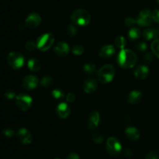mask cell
Segmentation results:
<instances>
[{
	"label": "cell",
	"mask_w": 159,
	"mask_h": 159,
	"mask_svg": "<svg viewBox=\"0 0 159 159\" xmlns=\"http://www.w3.org/2000/svg\"><path fill=\"white\" fill-rule=\"evenodd\" d=\"M153 21L152 12L148 9L142 10L137 18V23L141 26H147L152 24Z\"/></svg>",
	"instance_id": "8"
},
{
	"label": "cell",
	"mask_w": 159,
	"mask_h": 159,
	"mask_svg": "<svg viewBox=\"0 0 159 159\" xmlns=\"http://www.w3.org/2000/svg\"><path fill=\"white\" fill-rule=\"evenodd\" d=\"M135 23H137V20H134V19L132 18V17H127V18H126L125 20L126 26H134Z\"/></svg>",
	"instance_id": "34"
},
{
	"label": "cell",
	"mask_w": 159,
	"mask_h": 159,
	"mask_svg": "<svg viewBox=\"0 0 159 159\" xmlns=\"http://www.w3.org/2000/svg\"><path fill=\"white\" fill-rule=\"evenodd\" d=\"M135 48H136V49L138 50V51H140V52H143V51H146V49H147L148 48V45L145 42L140 41L138 42V43H137V44L135 45Z\"/></svg>",
	"instance_id": "30"
},
{
	"label": "cell",
	"mask_w": 159,
	"mask_h": 159,
	"mask_svg": "<svg viewBox=\"0 0 159 159\" xmlns=\"http://www.w3.org/2000/svg\"><path fill=\"white\" fill-rule=\"evenodd\" d=\"M71 19L73 23H75V24L84 26H87L90 23L91 16L88 11L79 9H76L75 11L73 12V13L71 16Z\"/></svg>",
	"instance_id": "2"
},
{
	"label": "cell",
	"mask_w": 159,
	"mask_h": 159,
	"mask_svg": "<svg viewBox=\"0 0 159 159\" xmlns=\"http://www.w3.org/2000/svg\"><path fill=\"white\" fill-rule=\"evenodd\" d=\"M84 71L88 75H93L96 72V67L93 64H85L83 67Z\"/></svg>",
	"instance_id": "25"
},
{
	"label": "cell",
	"mask_w": 159,
	"mask_h": 159,
	"mask_svg": "<svg viewBox=\"0 0 159 159\" xmlns=\"http://www.w3.org/2000/svg\"><path fill=\"white\" fill-rule=\"evenodd\" d=\"M54 52L58 56H66L69 53V46L65 42H58L54 48Z\"/></svg>",
	"instance_id": "12"
},
{
	"label": "cell",
	"mask_w": 159,
	"mask_h": 159,
	"mask_svg": "<svg viewBox=\"0 0 159 159\" xmlns=\"http://www.w3.org/2000/svg\"><path fill=\"white\" fill-rule=\"evenodd\" d=\"M124 155H125L126 157H127V158H130V157H131V155H132L131 150H130V149H126L125 152H124Z\"/></svg>",
	"instance_id": "41"
},
{
	"label": "cell",
	"mask_w": 159,
	"mask_h": 159,
	"mask_svg": "<svg viewBox=\"0 0 159 159\" xmlns=\"http://www.w3.org/2000/svg\"><path fill=\"white\" fill-rule=\"evenodd\" d=\"M67 34L70 36L71 37H75L77 34V29L75 26V25L73 24H69L68 26L67 27Z\"/></svg>",
	"instance_id": "28"
},
{
	"label": "cell",
	"mask_w": 159,
	"mask_h": 159,
	"mask_svg": "<svg viewBox=\"0 0 159 159\" xmlns=\"http://www.w3.org/2000/svg\"><path fill=\"white\" fill-rule=\"evenodd\" d=\"M33 99L29 95L21 93L16 97V104L23 111H27L32 106Z\"/></svg>",
	"instance_id": "6"
},
{
	"label": "cell",
	"mask_w": 159,
	"mask_h": 159,
	"mask_svg": "<svg viewBox=\"0 0 159 159\" xmlns=\"http://www.w3.org/2000/svg\"><path fill=\"white\" fill-rule=\"evenodd\" d=\"M157 37H159V28L158 29H157Z\"/></svg>",
	"instance_id": "42"
},
{
	"label": "cell",
	"mask_w": 159,
	"mask_h": 159,
	"mask_svg": "<svg viewBox=\"0 0 159 159\" xmlns=\"http://www.w3.org/2000/svg\"><path fill=\"white\" fill-rule=\"evenodd\" d=\"M27 65L30 71H34V72L35 71H38L40 69V68H41V64L39 61V60H37L36 58L30 59L27 63Z\"/></svg>",
	"instance_id": "20"
},
{
	"label": "cell",
	"mask_w": 159,
	"mask_h": 159,
	"mask_svg": "<svg viewBox=\"0 0 159 159\" xmlns=\"http://www.w3.org/2000/svg\"><path fill=\"white\" fill-rule=\"evenodd\" d=\"M126 136L129 138V139L132 140V141H137L140 138V132L137 128L134 127H127L125 130Z\"/></svg>",
	"instance_id": "18"
},
{
	"label": "cell",
	"mask_w": 159,
	"mask_h": 159,
	"mask_svg": "<svg viewBox=\"0 0 159 159\" xmlns=\"http://www.w3.org/2000/svg\"><path fill=\"white\" fill-rule=\"evenodd\" d=\"M141 36V31L138 28H131L128 32V37L129 38L131 39L132 40H135L138 39Z\"/></svg>",
	"instance_id": "22"
},
{
	"label": "cell",
	"mask_w": 159,
	"mask_h": 159,
	"mask_svg": "<svg viewBox=\"0 0 159 159\" xmlns=\"http://www.w3.org/2000/svg\"><path fill=\"white\" fill-rule=\"evenodd\" d=\"M40 22H41L40 16L38 13L34 12L28 16L27 18L25 20V25L26 27L30 28V29H34L40 25Z\"/></svg>",
	"instance_id": "9"
},
{
	"label": "cell",
	"mask_w": 159,
	"mask_h": 159,
	"mask_svg": "<svg viewBox=\"0 0 159 159\" xmlns=\"http://www.w3.org/2000/svg\"><path fill=\"white\" fill-rule=\"evenodd\" d=\"M97 89V82L93 79H88L83 84V89L86 93H93Z\"/></svg>",
	"instance_id": "16"
},
{
	"label": "cell",
	"mask_w": 159,
	"mask_h": 159,
	"mask_svg": "<svg viewBox=\"0 0 159 159\" xmlns=\"http://www.w3.org/2000/svg\"><path fill=\"white\" fill-rule=\"evenodd\" d=\"M36 47H37V43H35L34 41H32V40H29V41L26 42V44H25L26 49L30 51H34V50L35 49Z\"/></svg>",
	"instance_id": "32"
},
{
	"label": "cell",
	"mask_w": 159,
	"mask_h": 159,
	"mask_svg": "<svg viewBox=\"0 0 159 159\" xmlns=\"http://www.w3.org/2000/svg\"><path fill=\"white\" fill-rule=\"evenodd\" d=\"M115 52L116 51H115L114 47L112 45H106L101 48L99 54L102 58H109V57H112L115 54Z\"/></svg>",
	"instance_id": "15"
},
{
	"label": "cell",
	"mask_w": 159,
	"mask_h": 159,
	"mask_svg": "<svg viewBox=\"0 0 159 159\" xmlns=\"http://www.w3.org/2000/svg\"><path fill=\"white\" fill-rule=\"evenodd\" d=\"M84 52V48L83 47L81 46V45H75L72 48V53L75 55H82Z\"/></svg>",
	"instance_id": "29"
},
{
	"label": "cell",
	"mask_w": 159,
	"mask_h": 159,
	"mask_svg": "<svg viewBox=\"0 0 159 159\" xmlns=\"http://www.w3.org/2000/svg\"><path fill=\"white\" fill-rule=\"evenodd\" d=\"M149 69L146 65H139L134 70V75L138 79H144L148 75Z\"/></svg>",
	"instance_id": "17"
},
{
	"label": "cell",
	"mask_w": 159,
	"mask_h": 159,
	"mask_svg": "<svg viewBox=\"0 0 159 159\" xmlns=\"http://www.w3.org/2000/svg\"><path fill=\"white\" fill-rule=\"evenodd\" d=\"M145 159H158V155L157 152H151L148 154Z\"/></svg>",
	"instance_id": "38"
},
{
	"label": "cell",
	"mask_w": 159,
	"mask_h": 159,
	"mask_svg": "<svg viewBox=\"0 0 159 159\" xmlns=\"http://www.w3.org/2000/svg\"><path fill=\"white\" fill-rule=\"evenodd\" d=\"M40 84L44 88H49V87L52 86L53 84H54V80L50 76H45L43 79H41V82H40Z\"/></svg>",
	"instance_id": "23"
},
{
	"label": "cell",
	"mask_w": 159,
	"mask_h": 159,
	"mask_svg": "<svg viewBox=\"0 0 159 159\" xmlns=\"http://www.w3.org/2000/svg\"><path fill=\"white\" fill-rule=\"evenodd\" d=\"M142 98V94L140 91L138 90H134L131 93H130L128 96V102L130 104H137L141 100Z\"/></svg>",
	"instance_id": "19"
},
{
	"label": "cell",
	"mask_w": 159,
	"mask_h": 159,
	"mask_svg": "<svg viewBox=\"0 0 159 159\" xmlns=\"http://www.w3.org/2000/svg\"><path fill=\"white\" fill-rule=\"evenodd\" d=\"M17 138L19 141L23 144H29L32 142V135L30 132L26 128H20L17 131Z\"/></svg>",
	"instance_id": "10"
},
{
	"label": "cell",
	"mask_w": 159,
	"mask_h": 159,
	"mask_svg": "<svg viewBox=\"0 0 159 159\" xmlns=\"http://www.w3.org/2000/svg\"><path fill=\"white\" fill-rule=\"evenodd\" d=\"M152 50L154 54L159 57V40H155L152 43Z\"/></svg>",
	"instance_id": "27"
},
{
	"label": "cell",
	"mask_w": 159,
	"mask_h": 159,
	"mask_svg": "<svg viewBox=\"0 0 159 159\" xmlns=\"http://www.w3.org/2000/svg\"><path fill=\"white\" fill-rule=\"evenodd\" d=\"M56 111H57L59 117L62 118V119H65L70 115V107L65 102H61L57 107Z\"/></svg>",
	"instance_id": "14"
},
{
	"label": "cell",
	"mask_w": 159,
	"mask_h": 159,
	"mask_svg": "<svg viewBox=\"0 0 159 159\" xmlns=\"http://www.w3.org/2000/svg\"><path fill=\"white\" fill-rule=\"evenodd\" d=\"M144 61L146 63H152L154 60V55L152 53H147L144 57Z\"/></svg>",
	"instance_id": "35"
},
{
	"label": "cell",
	"mask_w": 159,
	"mask_h": 159,
	"mask_svg": "<svg viewBox=\"0 0 159 159\" xmlns=\"http://www.w3.org/2000/svg\"><path fill=\"white\" fill-rule=\"evenodd\" d=\"M67 159H80L79 158V155L76 153H71L68 156Z\"/></svg>",
	"instance_id": "40"
},
{
	"label": "cell",
	"mask_w": 159,
	"mask_h": 159,
	"mask_svg": "<svg viewBox=\"0 0 159 159\" xmlns=\"http://www.w3.org/2000/svg\"><path fill=\"white\" fill-rule=\"evenodd\" d=\"M5 96H6L8 99H14V98L16 97L15 92H14L13 90H11V89L7 90V91L6 92V93H5Z\"/></svg>",
	"instance_id": "33"
},
{
	"label": "cell",
	"mask_w": 159,
	"mask_h": 159,
	"mask_svg": "<svg viewBox=\"0 0 159 159\" xmlns=\"http://www.w3.org/2000/svg\"><path fill=\"white\" fill-rule=\"evenodd\" d=\"M7 62L13 69H19L24 65V57L20 53L11 52L7 56Z\"/></svg>",
	"instance_id": "5"
},
{
	"label": "cell",
	"mask_w": 159,
	"mask_h": 159,
	"mask_svg": "<svg viewBox=\"0 0 159 159\" xmlns=\"http://www.w3.org/2000/svg\"><path fill=\"white\" fill-rule=\"evenodd\" d=\"M107 149L112 156H117L122 151V146L116 138H110L107 141Z\"/></svg>",
	"instance_id": "7"
},
{
	"label": "cell",
	"mask_w": 159,
	"mask_h": 159,
	"mask_svg": "<svg viewBox=\"0 0 159 159\" xmlns=\"http://www.w3.org/2000/svg\"><path fill=\"white\" fill-rule=\"evenodd\" d=\"M3 134H4L6 138H12L14 135V131L10 128H6L3 130Z\"/></svg>",
	"instance_id": "36"
},
{
	"label": "cell",
	"mask_w": 159,
	"mask_h": 159,
	"mask_svg": "<svg viewBox=\"0 0 159 159\" xmlns=\"http://www.w3.org/2000/svg\"><path fill=\"white\" fill-rule=\"evenodd\" d=\"M115 44L120 49H124L126 46V40L122 36H119L115 39Z\"/></svg>",
	"instance_id": "24"
},
{
	"label": "cell",
	"mask_w": 159,
	"mask_h": 159,
	"mask_svg": "<svg viewBox=\"0 0 159 159\" xmlns=\"http://www.w3.org/2000/svg\"><path fill=\"white\" fill-rule=\"evenodd\" d=\"M93 139L96 144H100L103 141V136L99 133H95L93 136Z\"/></svg>",
	"instance_id": "31"
},
{
	"label": "cell",
	"mask_w": 159,
	"mask_h": 159,
	"mask_svg": "<svg viewBox=\"0 0 159 159\" xmlns=\"http://www.w3.org/2000/svg\"><path fill=\"white\" fill-rule=\"evenodd\" d=\"M56 159H59V158H56Z\"/></svg>",
	"instance_id": "44"
},
{
	"label": "cell",
	"mask_w": 159,
	"mask_h": 159,
	"mask_svg": "<svg viewBox=\"0 0 159 159\" xmlns=\"http://www.w3.org/2000/svg\"><path fill=\"white\" fill-rule=\"evenodd\" d=\"M22 85L26 89H34L38 85V79L34 75H27L23 79Z\"/></svg>",
	"instance_id": "11"
},
{
	"label": "cell",
	"mask_w": 159,
	"mask_h": 159,
	"mask_svg": "<svg viewBox=\"0 0 159 159\" xmlns=\"http://www.w3.org/2000/svg\"><path fill=\"white\" fill-rule=\"evenodd\" d=\"M75 99V96L73 93H68L66 96V100L68 102H73Z\"/></svg>",
	"instance_id": "39"
},
{
	"label": "cell",
	"mask_w": 159,
	"mask_h": 159,
	"mask_svg": "<svg viewBox=\"0 0 159 159\" xmlns=\"http://www.w3.org/2000/svg\"><path fill=\"white\" fill-rule=\"evenodd\" d=\"M115 75V69L113 65H105L99 69L98 72V79L103 84L109 83L113 79Z\"/></svg>",
	"instance_id": "3"
},
{
	"label": "cell",
	"mask_w": 159,
	"mask_h": 159,
	"mask_svg": "<svg viewBox=\"0 0 159 159\" xmlns=\"http://www.w3.org/2000/svg\"><path fill=\"white\" fill-rule=\"evenodd\" d=\"M157 1H158V2L159 3V0H157Z\"/></svg>",
	"instance_id": "43"
},
{
	"label": "cell",
	"mask_w": 159,
	"mask_h": 159,
	"mask_svg": "<svg viewBox=\"0 0 159 159\" xmlns=\"http://www.w3.org/2000/svg\"><path fill=\"white\" fill-rule=\"evenodd\" d=\"M54 42V37L51 34H44L37 40V47L40 51H46L52 47Z\"/></svg>",
	"instance_id": "4"
},
{
	"label": "cell",
	"mask_w": 159,
	"mask_h": 159,
	"mask_svg": "<svg viewBox=\"0 0 159 159\" xmlns=\"http://www.w3.org/2000/svg\"><path fill=\"white\" fill-rule=\"evenodd\" d=\"M99 120H100V117H99V112L95 110L93 113L90 114L88 120V127L91 130H95L98 127L99 124Z\"/></svg>",
	"instance_id": "13"
},
{
	"label": "cell",
	"mask_w": 159,
	"mask_h": 159,
	"mask_svg": "<svg viewBox=\"0 0 159 159\" xmlns=\"http://www.w3.org/2000/svg\"><path fill=\"white\" fill-rule=\"evenodd\" d=\"M143 37L146 40H151L152 39L156 38L157 37V29L150 28V29H146L143 32Z\"/></svg>",
	"instance_id": "21"
},
{
	"label": "cell",
	"mask_w": 159,
	"mask_h": 159,
	"mask_svg": "<svg viewBox=\"0 0 159 159\" xmlns=\"http://www.w3.org/2000/svg\"><path fill=\"white\" fill-rule=\"evenodd\" d=\"M138 57L134 51L127 49H121L117 56V63L121 68H133L137 63Z\"/></svg>",
	"instance_id": "1"
},
{
	"label": "cell",
	"mask_w": 159,
	"mask_h": 159,
	"mask_svg": "<svg viewBox=\"0 0 159 159\" xmlns=\"http://www.w3.org/2000/svg\"><path fill=\"white\" fill-rule=\"evenodd\" d=\"M52 96L55 99H61L65 97L63 90L61 89H55L52 91Z\"/></svg>",
	"instance_id": "26"
},
{
	"label": "cell",
	"mask_w": 159,
	"mask_h": 159,
	"mask_svg": "<svg viewBox=\"0 0 159 159\" xmlns=\"http://www.w3.org/2000/svg\"><path fill=\"white\" fill-rule=\"evenodd\" d=\"M152 18H153V21L159 23V9H156L152 12Z\"/></svg>",
	"instance_id": "37"
}]
</instances>
